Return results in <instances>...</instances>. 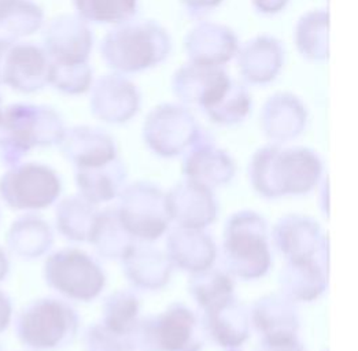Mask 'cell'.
<instances>
[{"label": "cell", "instance_id": "3", "mask_svg": "<svg viewBox=\"0 0 358 351\" xmlns=\"http://www.w3.org/2000/svg\"><path fill=\"white\" fill-rule=\"evenodd\" d=\"M65 329V310L58 303L48 301L27 308L17 322L21 342L36 349L55 346L62 339Z\"/></svg>", "mask_w": 358, "mask_h": 351}, {"label": "cell", "instance_id": "5", "mask_svg": "<svg viewBox=\"0 0 358 351\" xmlns=\"http://www.w3.org/2000/svg\"><path fill=\"white\" fill-rule=\"evenodd\" d=\"M0 103H1V99H0Z\"/></svg>", "mask_w": 358, "mask_h": 351}, {"label": "cell", "instance_id": "1", "mask_svg": "<svg viewBox=\"0 0 358 351\" xmlns=\"http://www.w3.org/2000/svg\"><path fill=\"white\" fill-rule=\"evenodd\" d=\"M45 71V57L38 47L0 38V84L32 92L44 85Z\"/></svg>", "mask_w": 358, "mask_h": 351}, {"label": "cell", "instance_id": "2", "mask_svg": "<svg viewBox=\"0 0 358 351\" xmlns=\"http://www.w3.org/2000/svg\"><path fill=\"white\" fill-rule=\"evenodd\" d=\"M57 180L47 169L37 165L11 169L0 180L3 199L15 209L43 208L57 195Z\"/></svg>", "mask_w": 358, "mask_h": 351}, {"label": "cell", "instance_id": "4", "mask_svg": "<svg viewBox=\"0 0 358 351\" xmlns=\"http://www.w3.org/2000/svg\"><path fill=\"white\" fill-rule=\"evenodd\" d=\"M10 313H11L10 302L6 298V295L0 292V331H3L8 325Z\"/></svg>", "mask_w": 358, "mask_h": 351}]
</instances>
